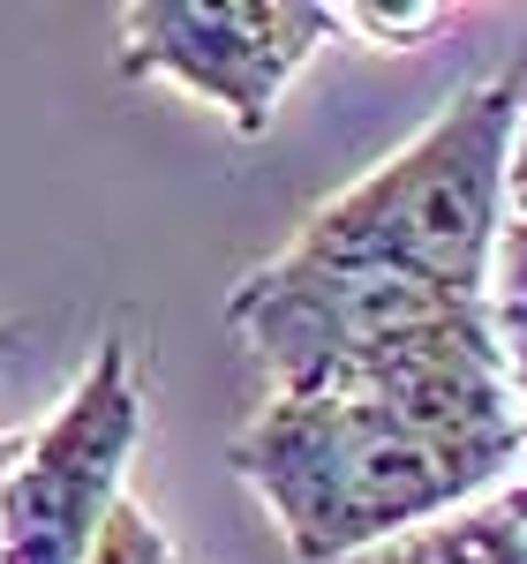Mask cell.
Here are the masks:
<instances>
[{
  "instance_id": "6da1fadb",
  "label": "cell",
  "mask_w": 527,
  "mask_h": 564,
  "mask_svg": "<svg viewBox=\"0 0 527 564\" xmlns=\"http://www.w3.org/2000/svg\"><path fill=\"white\" fill-rule=\"evenodd\" d=\"M226 459L294 557L347 564L392 534L467 512L490 481L527 475V436L438 422L354 384H309L264 391Z\"/></svg>"
},
{
  "instance_id": "7a4b0ae2",
  "label": "cell",
  "mask_w": 527,
  "mask_h": 564,
  "mask_svg": "<svg viewBox=\"0 0 527 564\" xmlns=\"http://www.w3.org/2000/svg\"><path fill=\"white\" fill-rule=\"evenodd\" d=\"M520 84L527 61L513 76L444 98L430 129H415L392 159H377L362 181L324 196L287 249L309 263H362V271H392L460 302H483L497 218H505V174L520 143Z\"/></svg>"
},
{
  "instance_id": "3957f363",
  "label": "cell",
  "mask_w": 527,
  "mask_h": 564,
  "mask_svg": "<svg viewBox=\"0 0 527 564\" xmlns=\"http://www.w3.org/2000/svg\"><path fill=\"white\" fill-rule=\"evenodd\" d=\"M143 444L136 347L114 332L0 475V564H90Z\"/></svg>"
},
{
  "instance_id": "277c9868",
  "label": "cell",
  "mask_w": 527,
  "mask_h": 564,
  "mask_svg": "<svg viewBox=\"0 0 527 564\" xmlns=\"http://www.w3.org/2000/svg\"><path fill=\"white\" fill-rule=\"evenodd\" d=\"M332 31L324 0H136L121 8V76L174 84L234 135H264Z\"/></svg>"
},
{
  "instance_id": "5b68a950",
  "label": "cell",
  "mask_w": 527,
  "mask_h": 564,
  "mask_svg": "<svg viewBox=\"0 0 527 564\" xmlns=\"http://www.w3.org/2000/svg\"><path fill=\"white\" fill-rule=\"evenodd\" d=\"M490 332L497 354L513 369V399H520V430H527V84H520V143H513V174H505V218H497V249H490ZM527 527V481L505 497Z\"/></svg>"
},
{
  "instance_id": "8992f818",
  "label": "cell",
  "mask_w": 527,
  "mask_h": 564,
  "mask_svg": "<svg viewBox=\"0 0 527 564\" xmlns=\"http://www.w3.org/2000/svg\"><path fill=\"white\" fill-rule=\"evenodd\" d=\"M347 564H527V527L497 497V505H467V512L430 520L415 534H392V542H377Z\"/></svg>"
},
{
  "instance_id": "52a82bcc",
  "label": "cell",
  "mask_w": 527,
  "mask_h": 564,
  "mask_svg": "<svg viewBox=\"0 0 527 564\" xmlns=\"http://www.w3.org/2000/svg\"><path fill=\"white\" fill-rule=\"evenodd\" d=\"M332 23L354 31V39H369L377 53H407V45H422L430 31L452 23V8H385V0H347V8H332Z\"/></svg>"
},
{
  "instance_id": "ba28073f",
  "label": "cell",
  "mask_w": 527,
  "mask_h": 564,
  "mask_svg": "<svg viewBox=\"0 0 527 564\" xmlns=\"http://www.w3.org/2000/svg\"><path fill=\"white\" fill-rule=\"evenodd\" d=\"M90 564H181V550L136 497H121L114 520H106V534H98V550H90Z\"/></svg>"
},
{
  "instance_id": "9c48e42d",
  "label": "cell",
  "mask_w": 527,
  "mask_h": 564,
  "mask_svg": "<svg viewBox=\"0 0 527 564\" xmlns=\"http://www.w3.org/2000/svg\"><path fill=\"white\" fill-rule=\"evenodd\" d=\"M15 347H23V324L8 316V324H0V369H8V354H15ZM15 452H23V430H0V475H8Z\"/></svg>"
}]
</instances>
